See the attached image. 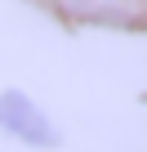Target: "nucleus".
Segmentation results:
<instances>
[{"instance_id":"f257e3e1","label":"nucleus","mask_w":147,"mask_h":152,"mask_svg":"<svg viewBox=\"0 0 147 152\" xmlns=\"http://www.w3.org/2000/svg\"><path fill=\"white\" fill-rule=\"evenodd\" d=\"M45 9L80 27L147 31V0H45Z\"/></svg>"},{"instance_id":"f03ea898","label":"nucleus","mask_w":147,"mask_h":152,"mask_svg":"<svg viewBox=\"0 0 147 152\" xmlns=\"http://www.w3.org/2000/svg\"><path fill=\"white\" fill-rule=\"evenodd\" d=\"M0 130L14 134L18 143H31V148H54L58 143V130L49 125V116L18 90H5L0 94Z\"/></svg>"}]
</instances>
